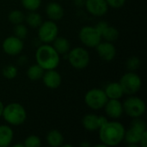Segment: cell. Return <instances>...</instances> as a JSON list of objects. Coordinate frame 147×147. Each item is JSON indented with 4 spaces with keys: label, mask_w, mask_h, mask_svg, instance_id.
I'll use <instances>...</instances> for the list:
<instances>
[{
    "label": "cell",
    "mask_w": 147,
    "mask_h": 147,
    "mask_svg": "<svg viewBox=\"0 0 147 147\" xmlns=\"http://www.w3.org/2000/svg\"><path fill=\"white\" fill-rule=\"evenodd\" d=\"M126 128L116 121H107L99 128L100 141L105 146H117L124 140Z\"/></svg>",
    "instance_id": "1"
},
{
    "label": "cell",
    "mask_w": 147,
    "mask_h": 147,
    "mask_svg": "<svg viewBox=\"0 0 147 147\" xmlns=\"http://www.w3.org/2000/svg\"><path fill=\"white\" fill-rule=\"evenodd\" d=\"M35 60L40 67L45 71L56 69L59 66L60 58L59 54L49 44L40 46L35 52Z\"/></svg>",
    "instance_id": "2"
},
{
    "label": "cell",
    "mask_w": 147,
    "mask_h": 147,
    "mask_svg": "<svg viewBox=\"0 0 147 147\" xmlns=\"http://www.w3.org/2000/svg\"><path fill=\"white\" fill-rule=\"evenodd\" d=\"M2 117L10 126H20L27 120V112L24 107L18 102H11L4 106Z\"/></svg>",
    "instance_id": "3"
},
{
    "label": "cell",
    "mask_w": 147,
    "mask_h": 147,
    "mask_svg": "<svg viewBox=\"0 0 147 147\" xmlns=\"http://www.w3.org/2000/svg\"><path fill=\"white\" fill-rule=\"evenodd\" d=\"M146 130V122L139 118H133L130 127L125 132L124 140L130 147L139 146L142 134Z\"/></svg>",
    "instance_id": "4"
},
{
    "label": "cell",
    "mask_w": 147,
    "mask_h": 147,
    "mask_svg": "<svg viewBox=\"0 0 147 147\" xmlns=\"http://www.w3.org/2000/svg\"><path fill=\"white\" fill-rule=\"evenodd\" d=\"M120 84L122 88L124 95L134 96L137 94L142 86L141 78L134 71L126 72L120 79Z\"/></svg>",
    "instance_id": "5"
},
{
    "label": "cell",
    "mask_w": 147,
    "mask_h": 147,
    "mask_svg": "<svg viewBox=\"0 0 147 147\" xmlns=\"http://www.w3.org/2000/svg\"><path fill=\"white\" fill-rule=\"evenodd\" d=\"M67 59L70 65L78 70L86 68L90 61L89 52L82 47H77L71 49L67 53Z\"/></svg>",
    "instance_id": "6"
},
{
    "label": "cell",
    "mask_w": 147,
    "mask_h": 147,
    "mask_svg": "<svg viewBox=\"0 0 147 147\" xmlns=\"http://www.w3.org/2000/svg\"><path fill=\"white\" fill-rule=\"evenodd\" d=\"M124 113L131 118L141 117L146 112V103L145 102L138 97L130 96L122 103Z\"/></svg>",
    "instance_id": "7"
},
{
    "label": "cell",
    "mask_w": 147,
    "mask_h": 147,
    "mask_svg": "<svg viewBox=\"0 0 147 147\" xmlns=\"http://www.w3.org/2000/svg\"><path fill=\"white\" fill-rule=\"evenodd\" d=\"M108 97L102 89L94 88L88 90L84 96V102L88 108L93 110H99L104 108L108 102Z\"/></svg>",
    "instance_id": "8"
},
{
    "label": "cell",
    "mask_w": 147,
    "mask_h": 147,
    "mask_svg": "<svg viewBox=\"0 0 147 147\" xmlns=\"http://www.w3.org/2000/svg\"><path fill=\"white\" fill-rule=\"evenodd\" d=\"M78 37L81 42L88 47H96L102 40L95 26H84L79 30Z\"/></svg>",
    "instance_id": "9"
},
{
    "label": "cell",
    "mask_w": 147,
    "mask_h": 147,
    "mask_svg": "<svg viewBox=\"0 0 147 147\" xmlns=\"http://www.w3.org/2000/svg\"><path fill=\"white\" fill-rule=\"evenodd\" d=\"M59 34V27L55 22L48 20L42 22L38 28V38L45 44L53 42Z\"/></svg>",
    "instance_id": "10"
},
{
    "label": "cell",
    "mask_w": 147,
    "mask_h": 147,
    "mask_svg": "<svg viewBox=\"0 0 147 147\" xmlns=\"http://www.w3.org/2000/svg\"><path fill=\"white\" fill-rule=\"evenodd\" d=\"M3 52L10 56H16L20 54L24 47V44L22 39L11 35L4 39L2 44Z\"/></svg>",
    "instance_id": "11"
},
{
    "label": "cell",
    "mask_w": 147,
    "mask_h": 147,
    "mask_svg": "<svg viewBox=\"0 0 147 147\" xmlns=\"http://www.w3.org/2000/svg\"><path fill=\"white\" fill-rule=\"evenodd\" d=\"M108 121L105 116L97 115L94 114H88L84 115L82 119V125L84 129L90 132H95L99 130V128Z\"/></svg>",
    "instance_id": "12"
},
{
    "label": "cell",
    "mask_w": 147,
    "mask_h": 147,
    "mask_svg": "<svg viewBox=\"0 0 147 147\" xmlns=\"http://www.w3.org/2000/svg\"><path fill=\"white\" fill-rule=\"evenodd\" d=\"M85 8L93 16H102L109 11V5L106 0H86Z\"/></svg>",
    "instance_id": "13"
},
{
    "label": "cell",
    "mask_w": 147,
    "mask_h": 147,
    "mask_svg": "<svg viewBox=\"0 0 147 147\" xmlns=\"http://www.w3.org/2000/svg\"><path fill=\"white\" fill-rule=\"evenodd\" d=\"M96 53L99 57L104 61H111L115 58L116 55V48L113 42L109 41H103L100 42L96 47Z\"/></svg>",
    "instance_id": "14"
},
{
    "label": "cell",
    "mask_w": 147,
    "mask_h": 147,
    "mask_svg": "<svg viewBox=\"0 0 147 147\" xmlns=\"http://www.w3.org/2000/svg\"><path fill=\"white\" fill-rule=\"evenodd\" d=\"M103 109L106 115L114 120L121 118L124 114L122 102L118 99H109Z\"/></svg>",
    "instance_id": "15"
},
{
    "label": "cell",
    "mask_w": 147,
    "mask_h": 147,
    "mask_svg": "<svg viewBox=\"0 0 147 147\" xmlns=\"http://www.w3.org/2000/svg\"><path fill=\"white\" fill-rule=\"evenodd\" d=\"M41 79L44 85L48 89H52V90L59 88L62 82L60 74L55 69L45 71Z\"/></svg>",
    "instance_id": "16"
},
{
    "label": "cell",
    "mask_w": 147,
    "mask_h": 147,
    "mask_svg": "<svg viewBox=\"0 0 147 147\" xmlns=\"http://www.w3.org/2000/svg\"><path fill=\"white\" fill-rule=\"evenodd\" d=\"M46 14L51 21H59L65 15L64 8L57 2H51L46 7Z\"/></svg>",
    "instance_id": "17"
},
{
    "label": "cell",
    "mask_w": 147,
    "mask_h": 147,
    "mask_svg": "<svg viewBox=\"0 0 147 147\" xmlns=\"http://www.w3.org/2000/svg\"><path fill=\"white\" fill-rule=\"evenodd\" d=\"M103 90L108 99L120 100L124 96V92L119 82H112V83L108 84Z\"/></svg>",
    "instance_id": "18"
},
{
    "label": "cell",
    "mask_w": 147,
    "mask_h": 147,
    "mask_svg": "<svg viewBox=\"0 0 147 147\" xmlns=\"http://www.w3.org/2000/svg\"><path fill=\"white\" fill-rule=\"evenodd\" d=\"M14 132L8 125H0V147L9 146L13 141Z\"/></svg>",
    "instance_id": "19"
},
{
    "label": "cell",
    "mask_w": 147,
    "mask_h": 147,
    "mask_svg": "<svg viewBox=\"0 0 147 147\" xmlns=\"http://www.w3.org/2000/svg\"><path fill=\"white\" fill-rule=\"evenodd\" d=\"M53 47L59 54H67L71 50V43L65 37H56L53 41Z\"/></svg>",
    "instance_id": "20"
},
{
    "label": "cell",
    "mask_w": 147,
    "mask_h": 147,
    "mask_svg": "<svg viewBox=\"0 0 147 147\" xmlns=\"http://www.w3.org/2000/svg\"><path fill=\"white\" fill-rule=\"evenodd\" d=\"M47 142L48 146L52 147L62 146L64 143V136L63 134L56 129L51 130L47 134Z\"/></svg>",
    "instance_id": "21"
},
{
    "label": "cell",
    "mask_w": 147,
    "mask_h": 147,
    "mask_svg": "<svg viewBox=\"0 0 147 147\" xmlns=\"http://www.w3.org/2000/svg\"><path fill=\"white\" fill-rule=\"evenodd\" d=\"M101 36L102 39H103L106 41H109V42H114L115 40H116L120 35L119 30L113 27V26H109V24L105 27L104 29H102L101 31Z\"/></svg>",
    "instance_id": "22"
},
{
    "label": "cell",
    "mask_w": 147,
    "mask_h": 147,
    "mask_svg": "<svg viewBox=\"0 0 147 147\" xmlns=\"http://www.w3.org/2000/svg\"><path fill=\"white\" fill-rule=\"evenodd\" d=\"M45 70L40 67L38 64L30 65L27 70V77L32 81H37L41 79Z\"/></svg>",
    "instance_id": "23"
},
{
    "label": "cell",
    "mask_w": 147,
    "mask_h": 147,
    "mask_svg": "<svg viewBox=\"0 0 147 147\" xmlns=\"http://www.w3.org/2000/svg\"><path fill=\"white\" fill-rule=\"evenodd\" d=\"M25 21L28 23V25L33 28H39V26L43 22L42 16L36 11H29V13L25 16Z\"/></svg>",
    "instance_id": "24"
},
{
    "label": "cell",
    "mask_w": 147,
    "mask_h": 147,
    "mask_svg": "<svg viewBox=\"0 0 147 147\" xmlns=\"http://www.w3.org/2000/svg\"><path fill=\"white\" fill-rule=\"evenodd\" d=\"M8 19L12 24L16 25L23 22V21L25 20V15L22 11L19 9H13L9 13Z\"/></svg>",
    "instance_id": "25"
},
{
    "label": "cell",
    "mask_w": 147,
    "mask_h": 147,
    "mask_svg": "<svg viewBox=\"0 0 147 147\" xmlns=\"http://www.w3.org/2000/svg\"><path fill=\"white\" fill-rule=\"evenodd\" d=\"M17 73H18L17 67L14 65H8L4 66L2 71L3 76L6 79H9V80L14 79L17 76Z\"/></svg>",
    "instance_id": "26"
},
{
    "label": "cell",
    "mask_w": 147,
    "mask_h": 147,
    "mask_svg": "<svg viewBox=\"0 0 147 147\" xmlns=\"http://www.w3.org/2000/svg\"><path fill=\"white\" fill-rule=\"evenodd\" d=\"M22 7L28 11H36L41 5V0H21Z\"/></svg>",
    "instance_id": "27"
},
{
    "label": "cell",
    "mask_w": 147,
    "mask_h": 147,
    "mask_svg": "<svg viewBox=\"0 0 147 147\" xmlns=\"http://www.w3.org/2000/svg\"><path fill=\"white\" fill-rule=\"evenodd\" d=\"M140 65H141V61L136 56L130 57L126 62V67L129 71H135L140 67Z\"/></svg>",
    "instance_id": "28"
},
{
    "label": "cell",
    "mask_w": 147,
    "mask_h": 147,
    "mask_svg": "<svg viewBox=\"0 0 147 147\" xmlns=\"http://www.w3.org/2000/svg\"><path fill=\"white\" fill-rule=\"evenodd\" d=\"M14 35L23 40L27 37L28 35V28L27 27L22 24V23H19V24H16L14 26Z\"/></svg>",
    "instance_id": "29"
},
{
    "label": "cell",
    "mask_w": 147,
    "mask_h": 147,
    "mask_svg": "<svg viewBox=\"0 0 147 147\" xmlns=\"http://www.w3.org/2000/svg\"><path fill=\"white\" fill-rule=\"evenodd\" d=\"M23 146L25 147H39L41 146V140L36 135H29L25 139Z\"/></svg>",
    "instance_id": "30"
},
{
    "label": "cell",
    "mask_w": 147,
    "mask_h": 147,
    "mask_svg": "<svg viewBox=\"0 0 147 147\" xmlns=\"http://www.w3.org/2000/svg\"><path fill=\"white\" fill-rule=\"evenodd\" d=\"M106 2L109 7L113 9H120L125 4L126 0H106Z\"/></svg>",
    "instance_id": "31"
},
{
    "label": "cell",
    "mask_w": 147,
    "mask_h": 147,
    "mask_svg": "<svg viewBox=\"0 0 147 147\" xmlns=\"http://www.w3.org/2000/svg\"><path fill=\"white\" fill-rule=\"evenodd\" d=\"M139 145L141 147L147 146V130H146V131L142 134Z\"/></svg>",
    "instance_id": "32"
},
{
    "label": "cell",
    "mask_w": 147,
    "mask_h": 147,
    "mask_svg": "<svg viewBox=\"0 0 147 147\" xmlns=\"http://www.w3.org/2000/svg\"><path fill=\"white\" fill-rule=\"evenodd\" d=\"M3 109H4V104L3 103V102H2V101H0V117H2Z\"/></svg>",
    "instance_id": "33"
},
{
    "label": "cell",
    "mask_w": 147,
    "mask_h": 147,
    "mask_svg": "<svg viewBox=\"0 0 147 147\" xmlns=\"http://www.w3.org/2000/svg\"><path fill=\"white\" fill-rule=\"evenodd\" d=\"M81 146H90V144L84 142V143H82V144H81Z\"/></svg>",
    "instance_id": "34"
},
{
    "label": "cell",
    "mask_w": 147,
    "mask_h": 147,
    "mask_svg": "<svg viewBox=\"0 0 147 147\" xmlns=\"http://www.w3.org/2000/svg\"><path fill=\"white\" fill-rule=\"evenodd\" d=\"M72 1H78V0H72Z\"/></svg>",
    "instance_id": "35"
}]
</instances>
